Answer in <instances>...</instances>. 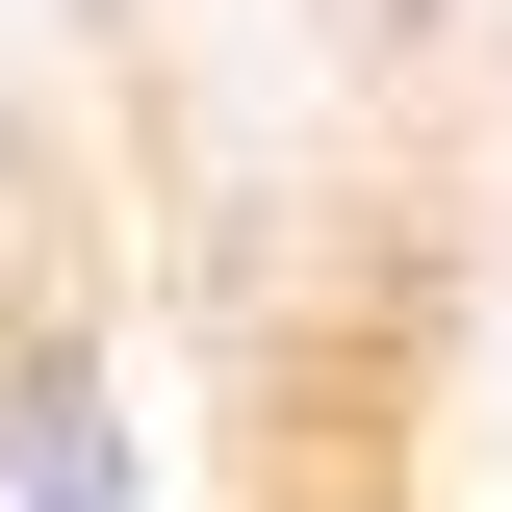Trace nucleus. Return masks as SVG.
Returning <instances> with one entry per match:
<instances>
[{"mask_svg": "<svg viewBox=\"0 0 512 512\" xmlns=\"http://www.w3.org/2000/svg\"><path fill=\"white\" fill-rule=\"evenodd\" d=\"M0 512H154V410H128V359L77 308L0 333Z\"/></svg>", "mask_w": 512, "mask_h": 512, "instance_id": "1", "label": "nucleus"}]
</instances>
